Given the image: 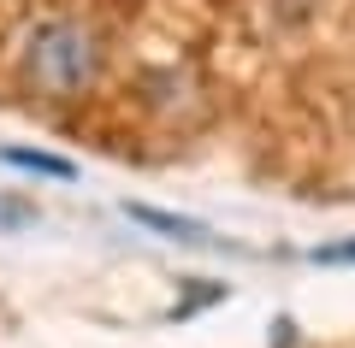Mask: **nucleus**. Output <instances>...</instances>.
Masks as SVG:
<instances>
[{
    "label": "nucleus",
    "mask_w": 355,
    "mask_h": 348,
    "mask_svg": "<svg viewBox=\"0 0 355 348\" xmlns=\"http://www.w3.org/2000/svg\"><path fill=\"white\" fill-rule=\"evenodd\" d=\"M308 260L314 266H355V237L349 242H326V248H314Z\"/></svg>",
    "instance_id": "obj_4"
},
{
    "label": "nucleus",
    "mask_w": 355,
    "mask_h": 348,
    "mask_svg": "<svg viewBox=\"0 0 355 348\" xmlns=\"http://www.w3.org/2000/svg\"><path fill=\"white\" fill-rule=\"evenodd\" d=\"M0 165H12V172H30V177H53V183H71L77 165L60 160V154H42V148H0Z\"/></svg>",
    "instance_id": "obj_3"
},
{
    "label": "nucleus",
    "mask_w": 355,
    "mask_h": 348,
    "mask_svg": "<svg viewBox=\"0 0 355 348\" xmlns=\"http://www.w3.org/2000/svg\"><path fill=\"white\" fill-rule=\"evenodd\" d=\"M125 219L148 224V230H160V237H172V242H214L202 219H184V212H160V207H142V201H125Z\"/></svg>",
    "instance_id": "obj_2"
},
{
    "label": "nucleus",
    "mask_w": 355,
    "mask_h": 348,
    "mask_svg": "<svg viewBox=\"0 0 355 348\" xmlns=\"http://www.w3.org/2000/svg\"><path fill=\"white\" fill-rule=\"evenodd\" d=\"M18 83L42 100H77L101 83V65H107V42L95 24L83 18H42L18 36Z\"/></svg>",
    "instance_id": "obj_1"
}]
</instances>
